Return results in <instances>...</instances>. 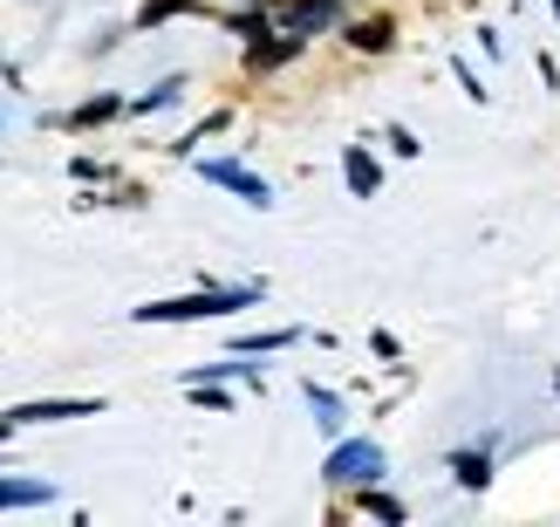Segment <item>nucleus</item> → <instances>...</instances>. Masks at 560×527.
Listing matches in <instances>:
<instances>
[{"label": "nucleus", "instance_id": "423d86ee", "mask_svg": "<svg viewBox=\"0 0 560 527\" xmlns=\"http://www.w3.org/2000/svg\"><path fill=\"white\" fill-rule=\"evenodd\" d=\"M444 473H452V486H465V493H486V486H492V473H499L492 438H479V446H458L452 459H444Z\"/></svg>", "mask_w": 560, "mask_h": 527}, {"label": "nucleus", "instance_id": "dca6fc26", "mask_svg": "<svg viewBox=\"0 0 560 527\" xmlns=\"http://www.w3.org/2000/svg\"><path fill=\"white\" fill-rule=\"evenodd\" d=\"M301 343V329H254V336H233L240 356H280V350H294Z\"/></svg>", "mask_w": 560, "mask_h": 527}, {"label": "nucleus", "instance_id": "6e6552de", "mask_svg": "<svg viewBox=\"0 0 560 527\" xmlns=\"http://www.w3.org/2000/svg\"><path fill=\"white\" fill-rule=\"evenodd\" d=\"M342 42H349L355 55H389V48H397V21H389V14H362V21H342Z\"/></svg>", "mask_w": 560, "mask_h": 527}, {"label": "nucleus", "instance_id": "2eb2a0df", "mask_svg": "<svg viewBox=\"0 0 560 527\" xmlns=\"http://www.w3.org/2000/svg\"><path fill=\"white\" fill-rule=\"evenodd\" d=\"M233 377H240V383H254V391H260V370H254V364H240V350L226 356V364H199V370H185L178 383H233Z\"/></svg>", "mask_w": 560, "mask_h": 527}, {"label": "nucleus", "instance_id": "f257e3e1", "mask_svg": "<svg viewBox=\"0 0 560 527\" xmlns=\"http://www.w3.org/2000/svg\"><path fill=\"white\" fill-rule=\"evenodd\" d=\"M267 288L260 282H240V288H191V295H164V301H144V309H130L137 322L151 329H172V322H219V316H240L254 309Z\"/></svg>", "mask_w": 560, "mask_h": 527}, {"label": "nucleus", "instance_id": "aec40b11", "mask_svg": "<svg viewBox=\"0 0 560 527\" xmlns=\"http://www.w3.org/2000/svg\"><path fill=\"white\" fill-rule=\"evenodd\" d=\"M452 76H458V90H465L471 103H486V96H492V90H486V76L471 69V55H452Z\"/></svg>", "mask_w": 560, "mask_h": 527}, {"label": "nucleus", "instance_id": "a211bd4d", "mask_svg": "<svg viewBox=\"0 0 560 527\" xmlns=\"http://www.w3.org/2000/svg\"><path fill=\"white\" fill-rule=\"evenodd\" d=\"M226 124H233V110H212V117H199V124H191V130L178 137V145H172V151H178V158H191V151H199V145H206V137H219V130H226Z\"/></svg>", "mask_w": 560, "mask_h": 527}, {"label": "nucleus", "instance_id": "412c9836", "mask_svg": "<svg viewBox=\"0 0 560 527\" xmlns=\"http://www.w3.org/2000/svg\"><path fill=\"white\" fill-rule=\"evenodd\" d=\"M185 391L199 398L206 411H233V391H226V383H185Z\"/></svg>", "mask_w": 560, "mask_h": 527}, {"label": "nucleus", "instance_id": "ddd939ff", "mask_svg": "<svg viewBox=\"0 0 560 527\" xmlns=\"http://www.w3.org/2000/svg\"><path fill=\"white\" fill-rule=\"evenodd\" d=\"M301 398H307V411H315V425H322V438H342L349 432V404L328 391V383H301Z\"/></svg>", "mask_w": 560, "mask_h": 527}, {"label": "nucleus", "instance_id": "20e7f679", "mask_svg": "<svg viewBox=\"0 0 560 527\" xmlns=\"http://www.w3.org/2000/svg\"><path fill=\"white\" fill-rule=\"evenodd\" d=\"M349 8L342 0H273V27H288V35H328V27H342Z\"/></svg>", "mask_w": 560, "mask_h": 527}, {"label": "nucleus", "instance_id": "f3484780", "mask_svg": "<svg viewBox=\"0 0 560 527\" xmlns=\"http://www.w3.org/2000/svg\"><path fill=\"white\" fill-rule=\"evenodd\" d=\"M206 0H144L137 8V27H164V21H178V14H199Z\"/></svg>", "mask_w": 560, "mask_h": 527}, {"label": "nucleus", "instance_id": "f03ea898", "mask_svg": "<svg viewBox=\"0 0 560 527\" xmlns=\"http://www.w3.org/2000/svg\"><path fill=\"white\" fill-rule=\"evenodd\" d=\"M370 480H389V459H383V446L376 438H335L328 446V459H322V486H335V493H349V486H370Z\"/></svg>", "mask_w": 560, "mask_h": 527}, {"label": "nucleus", "instance_id": "7ed1b4c3", "mask_svg": "<svg viewBox=\"0 0 560 527\" xmlns=\"http://www.w3.org/2000/svg\"><path fill=\"white\" fill-rule=\"evenodd\" d=\"M199 179H206V185H219V192H233V199H246L254 213H267V206H273V185H267L246 158H199Z\"/></svg>", "mask_w": 560, "mask_h": 527}, {"label": "nucleus", "instance_id": "5701e85b", "mask_svg": "<svg viewBox=\"0 0 560 527\" xmlns=\"http://www.w3.org/2000/svg\"><path fill=\"white\" fill-rule=\"evenodd\" d=\"M479 48H486L492 62H499V55H506V35H499V27H479Z\"/></svg>", "mask_w": 560, "mask_h": 527}, {"label": "nucleus", "instance_id": "0eeeda50", "mask_svg": "<svg viewBox=\"0 0 560 527\" xmlns=\"http://www.w3.org/2000/svg\"><path fill=\"white\" fill-rule=\"evenodd\" d=\"M301 48H307V35H288V27H273V35L246 42V69H254V76H267V69H280V62H294Z\"/></svg>", "mask_w": 560, "mask_h": 527}, {"label": "nucleus", "instance_id": "b1692460", "mask_svg": "<svg viewBox=\"0 0 560 527\" xmlns=\"http://www.w3.org/2000/svg\"><path fill=\"white\" fill-rule=\"evenodd\" d=\"M8 438H14V419H8V411H0V446H8Z\"/></svg>", "mask_w": 560, "mask_h": 527}, {"label": "nucleus", "instance_id": "4468645a", "mask_svg": "<svg viewBox=\"0 0 560 527\" xmlns=\"http://www.w3.org/2000/svg\"><path fill=\"white\" fill-rule=\"evenodd\" d=\"M185 90H191V76H158L144 96H130V110H124V117H158V110L185 103Z\"/></svg>", "mask_w": 560, "mask_h": 527}, {"label": "nucleus", "instance_id": "4be33fe9", "mask_svg": "<svg viewBox=\"0 0 560 527\" xmlns=\"http://www.w3.org/2000/svg\"><path fill=\"white\" fill-rule=\"evenodd\" d=\"M389 151H397V158H417L424 145H417V130H410V124H389Z\"/></svg>", "mask_w": 560, "mask_h": 527}, {"label": "nucleus", "instance_id": "6ab92c4d", "mask_svg": "<svg viewBox=\"0 0 560 527\" xmlns=\"http://www.w3.org/2000/svg\"><path fill=\"white\" fill-rule=\"evenodd\" d=\"M226 27L240 42H260V35H273V8H246V14H226Z\"/></svg>", "mask_w": 560, "mask_h": 527}, {"label": "nucleus", "instance_id": "39448f33", "mask_svg": "<svg viewBox=\"0 0 560 527\" xmlns=\"http://www.w3.org/2000/svg\"><path fill=\"white\" fill-rule=\"evenodd\" d=\"M103 398H27V404H14L8 419H14V432H27V425H69V419H103Z\"/></svg>", "mask_w": 560, "mask_h": 527}, {"label": "nucleus", "instance_id": "393cba45", "mask_svg": "<svg viewBox=\"0 0 560 527\" xmlns=\"http://www.w3.org/2000/svg\"><path fill=\"white\" fill-rule=\"evenodd\" d=\"M553 404H560V364H553Z\"/></svg>", "mask_w": 560, "mask_h": 527}, {"label": "nucleus", "instance_id": "9d476101", "mask_svg": "<svg viewBox=\"0 0 560 527\" xmlns=\"http://www.w3.org/2000/svg\"><path fill=\"white\" fill-rule=\"evenodd\" d=\"M21 507H55V486L35 473H8L0 480V514H21Z\"/></svg>", "mask_w": 560, "mask_h": 527}, {"label": "nucleus", "instance_id": "1a4fd4ad", "mask_svg": "<svg viewBox=\"0 0 560 527\" xmlns=\"http://www.w3.org/2000/svg\"><path fill=\"white\" fill-rule=\"evenodd\" d=\"M342 179H349L355 199H376V192H383V164H376V151H370V145H342Z\"/></svg>", "mask_w": 560, "mask_h": 527}, {"label": "nucleus", "instance_id": "9b49d317", "mask_svg": "<svg viewBox=\"0 0 560 527\" xmlns=\"http://www.w3.org/2000/svg\"><path fill=\"white\" fill-rule=\"evenodd\" d=\"M130 110V96H117V90H96V96H82L69 117H62V130H96V124H109V117H124Z\"/></svg>", "mask_w": 560, "mask_h": 527}, {"label": "nucleus", "instance_id": "f8f14e48", "mask_svg": "<svg viewBox=\"0 0 560 527\" xmlns=\"http://www.w3.org/2000/svg\"><path fill=\"white\" fill-rule=\"evenodd\" d=\"M349 507H355V514H370V520H389V527H404V520H410V507L397 501V493H383V480L349 486Z\"/></svg>", "mask_w": 560, "mask_h": 527}]
</instances>
